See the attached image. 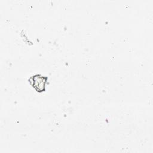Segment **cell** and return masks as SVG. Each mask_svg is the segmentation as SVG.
I'll return each instance as SVG.
<instances>
[{
	"mask_svg": "<svg viewBox=\"0 0 153 153\" xmlns=\"http://www.w3.org/2000/svg\"><path fill=\"white\" fill-rule=\"evenodd\" d=\"M47 77L42 76L40 75H36L32 76L29 79L31 84L38 91H43L45 90V83L47 82Z\"/></svg>",
	"mask_w": 153,
	"mask_h": 153,
	"instance_id": "6da1fadb",
	"label": "cell"
}]
</instances>
